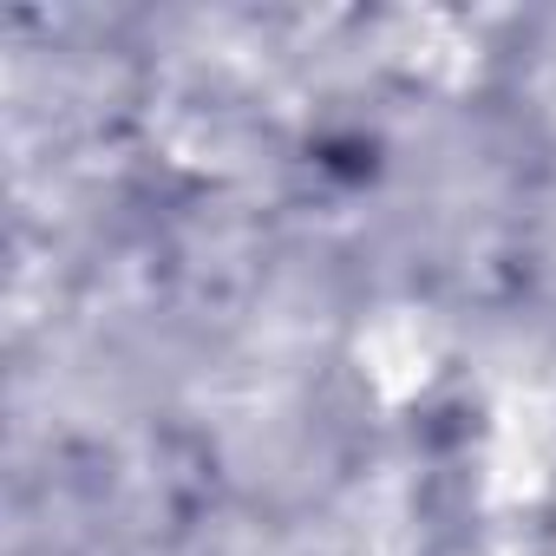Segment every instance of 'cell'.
<instances>
[{
    "instance_id": "6da1fadb",
    "label": "cell",
    "mask_w": 556,
    "mask_h": 556,
    "mask_svg": "<svg viewBox=\"0 0 556 556\" xmlns=\"http://www.w3.org/2000/svg\"><path fill=\"white\" fill-rule=\"evenodd\" d=\"M439 367V328L426 321V308H380L367 328H361V374L380 400H413L426 393Z\"/></svg>"
}]
</instances>
